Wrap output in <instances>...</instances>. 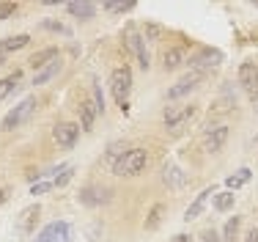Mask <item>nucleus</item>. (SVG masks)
Instances as JSON below:
<instances>
[{"label": "nucleus", "instance_id": "f257e3e1", "mask_svg": "<svg viewBox=\"0 0 258 242\" xmlns=\"http://www.w3.org/2000/svg\"><path fill=\"white\" fill-rule=\"evenodd\" d=\"M110 91H113V99L118 102V108L126 110L129 94H132V72H129V66H118L110 74Z\"/></svg>", "mask_w": 258, "mask_h": 242}, {"label": "nucleus", "instance_id": "f03ea898", "mask_svg": "<svg viewBox=\"0 0 258 242\" xmlns=\"http://www.w3.org/2000/svg\"><path fill=\"white\" fill-rule=\"evenodd\" d=\"M146 160L149 157H146L143 149H129L118 163H113V171L118 173V176H138V173L146 168Z\"/></svg>", "mask_w": 258, "mask_h": 242}, {"label": "nucleus", "instance_id": "7ed1b4c3", "mask_svg": "<svg viewBox=\"0 0 258 242\" xmlns=\"http://www.w3.org/2000/svg\"><path fill=\"white\" fill-rule=\"evenodd\" d=\"M33 108H36V96L22 99V102L17 105L14 110H9V113H6V119H3V124H0V129H6V132H9V129H17L30 113H33Z\"/></svg>", "mask_w": 258, "mask_h": 242}, {"label": "nucleus", "instance_id": "20e7f679", "mask_svg": "<svg viewBox=\"0 0 258 242\" xmlns=\"http://www.w3.org/2000/svg\"><path fill=\"white\" fill-rule=\"evenodd\" d=\"M36 242H72V228H69V223L55 220V223H50V226H44V228L39 231V237H36Z\"/></svg>", "mask_w": 258, "mask_h": 242}, {"label": "nucleus", "instance_id": "39448f33", "mask_svg": "<svg viewBox=\"0 0 258 242\" xmlns=\"http://www.w3.org/2000/svg\"><path fill=\"white\" fill-rule=\"evenodd\" d=\"M126 47H129V53H135L138 55V61H140V69H149V53H146V39L138 33V30L132 28V25H126Z\"/></svg>", "mask_w": 258, "mask_h": 242}, {"label": "nucleus", "instance_id": "423d86ee", "mask_svg": "<svg viewBox=\"0 0 258 242\" xmlns=\"http://www.w3.org/2000/svg\"><path fill=\"white\" fill-rule=\"evenodd\" d=\"M52 135H55V143H58V146L72 149L77 143V138H80V127H77V124H72V121H60V124H55Z\"/></svg>", "mask_w": 258, "mask_h": 242}, {"label": "nucleus", "instance_id": "0eeeda50", "mask_svg": "<svg viewBox=\"0 0 258 242\" xmlns=\"http://www.w3.org/2000/svg\"><path fill=\"white\" fill-rule=\"evenodd\" d=\"M39 215H41V207H39V204L22 209L20 218H17V234H20V237H30V234H33V228H36Z\"/></svg>", "mask_w": 258, "mask_h": 242}, {"label": "nucleus", "instance_id": "6e6552de", "mask_svg": "<svg viewBox=\"0 0 258 242\" xmlns=\"http://www.w3.org/2000/svg\"><path fill=\"white\" fill-rule=\"evenodd\" d=\"M220 61H223V53H220V50H201L198 55H195L192 61H189V66H192V72H209L212 69V66H217Z\"/></svg>", "mask_w": 258, "mask_h": 242}, {"label": "nucleus", "instance_id": "1a4fd4ad", "mask_svg": "<svg viewBox=\"0 0 258 242\" xmlns=\"http://www.w3.org/2000/svg\"><path fill=\"white\" fill-rule=\"evenodd\" d=\"M239 85L247 91V96H258V66L255 64H242L239 66Z\"/></svg>", "mask_w": 258, "mask_h": 242}, {"label": "nucleus", "instance_id": "9d476101", "mask_svg": "<svg viewBox=\"0 0 258 242\" xmlns=\"http://www.w3.org/2000/svg\"><path fill=\"white\" fill-rule=\"evenodd\" d=\"M204 77H206L204 72H189L187 77H181L179 83H176L173 88L168 91V96H170V99H179V96H184V94H189L192 88H198V83H201Z\"/></svg>", "mask_w": 258, "mask_h": 242}, {"label": "nucleus", "instance_id": "9b49d317", "mask_svg": "<svg viewBox=\"0 0 258 242\" xmlns=\"http://www.w3.org/2000/svg\"><path fill=\"white\" fill-rule=\"evenodd\" d=\"M225 140H228V127H214L204 135V149L209 154H217L225 146Z\"/></svg>", "mask_w": 258, "mask_h": 242}, {"label": "nucleus", "instance_id": "f8f14e48", "mask_svg": "<svg viewBox=\"0 0 258 242\" xmlns=\"http://www.w3.org/2000/svg\"><path fill=\"white\" fill-rule=\"evenodd\" d=\"M107 196H110V190L107 187H96V184H88V187L80 190V201L88 204V207H99V204L107 201Z\"/></svg>", "mask_w": 258, "mask_h": 242}, {"label": "nucleus", "instance_id": "ddd939ff", "mask_svg": "<svg viewBox=\"0 0 258 242\" xmlns=\"http://www.w3.org/2000/svg\"><path fill=\"white\" fill-rule=\"evenodd\" d=\"M209 198H214V187H206L201 196H195V201L189 204V207H187V212H184V220H195V218H198V215L204 212V207H206V201H209Z\"/></svg>", "mask_w": 258, "mask_h": 242}, {"label": "nucleus", "instance_id": "4468645a", "mask_svg": "<svg viewBox=\"0 0 258 242\" xmlns=\"http://www.w3.org/2000/svg\"><path fill=\"white\" fill-rule=\"evenodd\" d=\"M60 55H58V47H47V50H41V53H36L33 58H30V66H33L36 72H41L44 66H50V64H55Z\"/></svg>", "mask_w": 258, "mask_h": 242}, {"label": "nucleus", "instance_id": "2eb2a0df", "mask_svg": "<svg viewBox=\"0 0 258 242\" xmlns=\"http://www.w3.org/2000/svg\"><path fill=\"white\" fill-rule=\"evenodd\" d=\"M195 110L192 108H168V113H165V124H168V129H176L181 121L192 119Z\"/></svg>", "mask_w": 258, "mask_h": 242}, {"label": "nucleus", "instance_id": "dca6fc26", "mask_svg": "<svg viewBox=\"0 0 258 242\" xmlns=\"http://www.w3.org/2000/svg\"><path fill=\"white\" fill-rule=\"evenodd\" d=\"M30 41V36L28 33H17V36H9V39H3L0 41V55H6V53H14V50H22Z\"/></svg>", "mask_w": 258, "mask_h": 242}, {"label": "nucleus", "instance_id": "f3484780", "mask_svg": "<svg viewBox=\"0 0 258 242\" xmlns=\"http://www.w3.org/2000/svg\"><path fill=\"white\" fill-rule=\"evenodd\" d=\"M66 11L75 14V17H80V20H94V17H96V6L94 3H69V6H66Z\"/></svg>", "mask_w": 258, "mask_h": 242}, {"label": "nucleus", "instance_id": "a211bd4d", "mask_svg": "<svg viewBox=\"0 0 258 242\" xmlns=\"http://www.w3.org/2000/svg\"><path fill=\"white\" fill-rule=\"evenodd\" d=\"M96 113H99V110H96V105H94V102H88V99H83V102H80V116H83V129H91V127H94V119H96Z\"/></svg>", "mask_w": 258, "mask_h": 242}, {"label": "nucleus", "instance_id": "6ab92c4d", "mask_svg": "<svg viewBox=\"0 0 258 242\" xmlns=\"http://www.w3.org/2000/svg\"><path fill=\"white\" fill-rule=\"evenodd\" d=\"M239 228H242V218H233L225 223V228H223V242H239Z\"/></svg>", "mask_w": 258, "mask_h": 242}, {"label": "nucleus", "instance_id": "aec40b11", "mask_svg": "<svg viewBox=\"0 0 258 242\" xmlns=\"http://www.w3.org/2000/svg\"><path fill=\"white\" fill-rule=\"evenodd\" d=\"M60 72V58L55 61V64H50V66H44L41 72H36V77H33V85H41V83H47V80H52L55 74Z\"/></svg>", "mask_w": 258, "mask_h": 242}, {"label": "nucleus", "instance_id": "412c9836", "mask_svg": "<svg viewBox=\"0 0 258 242\" xmlns=\"http://www.w3.org/2000/svg\"><path fill=\"white\" fill-rule=\"evenodd\" d=\"M20 77H22V74H20V72H14V74H9V77H3V80H0V99H6V96L11 94V91L17 88Z\"/></svg>", "mask_w": 258, "mask_h": 242}, {"label": "nucleus", "instance_id": "4be33fe9", "mask_svg": "<svg viewBox=\"0 0 258 242\" xmlns=\"http://www.w3.org/2000/svg\"><path fill=\"white\" fill-rule=\"evenodd\" d=\"M233 207V193L231 190H225V193H214V209L217 212H228Z\"/></svg>", "mask_w": 258, "mask_h": 242}, {"label": "nucleus", "instance_id": "5701e85b", "mask_svg": "<svg viewBox=\"0 0 258 242\" xmlns=\"http://www.w3.org/2000/svg\"><path fill=\"white\" fill-rule=\"evenodd\" d=\"M250 176H253V173H250V168H242V171H236V176H228V179H225V184H228L231 190H236V187H242V184H247Z\"/></svg>", "mask_w": 258, "mask_h": 242}, {"label": "nucleus", "instance_id": "b1692460", "mask_svg": "<svg viewBox=\"0 0 258 242\" xmlns=\"http://www.w3.org/2000/svg\"><path fill=\"white\" fill-rule=\"evenodd\" d=\"M165 182L170 184V187H179V184H184V176H181V171L176 168V165H165Z\"/></svg>", "mask_w": 258, "mask_h": 242}, {"label": "nucleus", "instance_id": "393cba45", "mask_svg": "<svg viewBox=\"0 0 258 242\" xmlns=\"http://www.w3.org/2000/svg\"><path fill=\"white\" fill-rule=\"evenodd\" d=\"M181 58H184V55H181V50H168V53H165V69H176V66H179L181 64Z\"/></svg>", "mask_w": 258, "mask_h": 242}, {"label": "nucleus", "instance_id": "a878e982", "mask_svg": "<svg viewBox=\"0 0 258 242\" xmlns=\"http://www.w3.org/2000/svg\"><path fill=\"white\" fill-rule=\"evenodd\" d=\"M165 36V28L162 25H157V22H149L146 25V41H157V39H162Z\"/></svg>", "mask_w": 258, "mask_h": 242}, {"label": "nucleus", "instance_id": "bb28decb", "mask_svg": "<svg viewBox=\"0 0 258 242\" xmlns=\"http://www.w3.org/2000/svg\"><path fill=\"white\" fill-rule=\"evenodd\" d=\"M159 215H162V204H157V207L151 209L149 220H146V228H149V231H151V228H157V226H159Z\"/></svg>", "mask_w": 258, "mask_h": 242}, {"label": "nucleus", "instance_id": "cd10ccee", "mask_svg": "<svg viewBox=\"0 0 258 242\" xmlns=\"http://www.w3.org/2000/svg\"><path fill=\"white\" fill-rule=\"evenodd\" d=\"M198 242H223V237H220V234L214 231V228H206V231H201Z\"/></svg>", "mask_w": 258, "mask_h": 242}, {"label": "nucleus", "instance_id": "c85d7f7f", "mask_svg": "<svg viewBox=\"0 0 258 242\" xmlns=\"http://www.w3.org/2000/svg\"><path fill=\"white\" fill-rule=\"evenodd\" d=\"M104 9H107V11H115V14H124V11L135 9V3H104Z\"/></svg>", "mask_w": 258, "mask_h": 242}, {"label": "nucleus", "instance_id": "c756f323", "mask_svg": "<svg viewBox=\"0 0 258 242\" xmlns=\"http://www.w3.org/2000/svg\"><path fill=\"white\" fill-rule=\"evenodd\" d=\"M55 184L52 182H39V184H33V187H30V193L33 196H41V193H47V190H52Z\"/></svg>", "mask_w": 258, "mask_h": 242}, {"label": "nucleus", "instance_id": "7c9ffc66", "mask_svg": "<svg viewBox=\"0 0 258 242\" xmlns=\"http://www.w3.org/2000/svg\"><path fill=\"white\" fill-rule=\"evenodd\" d=\"M17 11L14 3H0V20H6V17H11Z\"/></svg>", "mask_w": 258, "mask_h": 242}, {"label": "nucleus", "instance_id": "2f4dec72", "mask_svg": "<svg viewBox=\"0 0 258 242\" xmlns=\"http://www.w3.org/2000/svg\"><path fill=\"white\" fill-rule=\"evenodd\" d=\"M244 242H258V228H255V226L247 228V234H244Z\"/></svg>", "mask_w": 258, "mask_h": 242}, {"label": "nucleus", "instance_id": "473e14b6", "mask_svg": "<svg viewBox=\"0 0 258 242\" xmlns=\"http://www.w3.org/2000/svg\"><path fill=\"white\" fill-rule=\"evenodd\" d=\"M9 196H11V190H9V187H0V204L9 201Z\"/></svg>", "mask_w": 258, "mask_h": 242}, {"label": "nucleus", "instance_id": "72a5a7b5", "mask_svg": "<svg viewBox=\"0 0 258 242\" xmlns=\"http://www.w3.org/2000/svg\"><path fill=\"white\" fill-rule=\"evenodd\" d=\"M170 242H192V239H189V237H187V234H176V237H173V239H170Z\"/></svg>", "mask_w": 258, "mask_h": 242}, {"label": "nucleus", "instance_id": "f704fd0d", "mask_svg": "<svg viewBox=\"0 0 258 242\" xmlns=\"http://www.w3.org/2000/svg\"><path fill=\"white\" fill-rule=\"evenodd\" d=\"M0 66H3V55H0Z\"/></svg>", "mask_w": 258, "mask_h": 242}]
</instances>
